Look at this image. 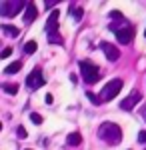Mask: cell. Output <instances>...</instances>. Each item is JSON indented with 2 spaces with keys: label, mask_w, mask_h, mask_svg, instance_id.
<instances>
[{
  "label": "cell",
  "mask_w": 146,
  "mask_h": 150,
  "mask_svg": "<svg viewBox=\"0 0 146 150\" xmlns=\"http://www.w3.org/2000/svg\"><path fill=\"white\" fill-rule=\"evenodd\" d=\"M98 138L106 144H110V146H116L122 140V130L114 122H102L100 128H98Z\"/></svg>",
  "instance_id": "1"
},
{
  "label": "cell",
  "mask_w": 146,
  "mask_h": 150,
  "mask_svg": "<svg viewBox=\"0 0 146 150\" xmlns=\"http://www.w3.org/2000/svg\"><path fill=\"white\" fill-rule=\"evenodd\" d=\"M80 74H82V80L86 82V84H94V82H98V76H100V70L96 64H92L88 60H80Z\"/></svg>",
  "instance_id": "2"
},
{
  "label": "cell",
  "mask_w": 146,
  "mask_h": 150,
  "mask_svg": "<svg viewBox=\"0 0 146 150\" xmlns=\"http://www.w3.org/2000/svg\"><path fill=\"white\" fill-rule=\"evenodd\" d=\"M110 30L116 32V40H118L120 44H130L132 38H134V28H132V24H128L126 20L122 22V26L110 24Z\"/></svg>",
  "instance_id": "3"
},
{
  "label": "cell",
  "mask_w": 146,
  "mask_h": 150,
  "mask_svg": "<svg viewBox=\"0 0 146 150\" xmlns=\"http://www.w3.org/2000/svg\"><path fill=\"white\" fill-rule=\"evenodd\" d=\"M122 78H112V80L108 82L104 88H102L100 92V102H110L112 98H116V94L122 90Z\"/></svg>",
  "instance_id": "4"
},
{
  "label": "cell",
  "mask_w": 146,
  "mask_h": 150,
  "mask_svg": "<svg viewBox=\"0 0 146 150\" xmlns=\"http://www.w3.org/2000/svg\"><path fill=\"white\" fill-rule=\"evenodd\" d=\"M24 8V2H0V16L4 18H12Z\"/></svg>",
  "instance_id": "5"
},
{
  "label": "cell",
  "mask_w": 146,
  "mask_h": 150,
  "mask_svg": "<svg viewBox=\"0 0 146 150\" xmlns=\"http://www.w3.org/2000/svg\"><path fill=\"white\" fill-rule=\"evenodd\" d=\"M44 84V78H42V68L40 66H36V68L26 76V86L30 88V90H36V88H40Z\"/></svg>",
  "instance_id": "6"
},
{
  "label": "cell",
  "mask_w": 146,
  "mask_h": 150,
  "mask_svg": "<svg viewBox=\"0 0 146 150\" xmlns=\"http://www.w3.org/2000/svg\"><path fill=\"white\" fill-rule=\"evenodd\" d=\"M140 98H142V94L138 92V90H132V92H130L122 102H120V108H122V110H132L136 104L140 102Z\"/></svg>",
  "instance_id": "7"
},
{
  "label": "cell",
  "mask_w": 146,
  "mask_h": 150,
  "mask_svg": "<svg viewBox=\"0 0 146 150\" xmlns=\"http://www.w3.org/2000/svg\"><path fill=\"white\" fill-rule=\"evenodd\" d=\"M100 48H102V52H104V56L108 58L110 62H116L120 58V50L114 44H110V42H100Z\"/></svg>",
  "instance_id": "8"
},
{
  "label": "cell",
  "mask_w": 146,
  "mask_h": 150,
  "mask_svg": "<svg viewBox=\"0 0 146 150\" xmlns=\"http://www.w3.org/2000/svg\"><path fill=\"white\" fill-rule=\"evenodd\" d=\"M58 16H60V10H52L50 12V16H48V20H46V24H44V30L48 32V34H56Z\"/></svg>",
  "instance_id": "9"
},
{
  "label": "cell",
  "mask_w": 146,
  "mask_h": 150,
  "mask_svg": "<svg viewBox=\"0 0 146 150\" xmlns=\"http://www.w3.org/2000/svg\"><path fill=\"white\" fill-rule=\"evenodd\" d=\"M36 16H38L36 4L28 2V4H26V8H24V22H26V24H32L34 20H36Z\"/></svg>",
  "instance_id": "10"
},
{
  "label": "cell",
  "mask_w": 146,
  "mask_h": 150,
  "mask_svg": "<svg viewBox=\"0 0 146 150\" xmlns=\"http://www.w3.org/2000/svg\"><path fill=\"white\" fill-rule=\"evenodd\" d=\"M66 144L68 146H80L82 144V134L80 132H70L66 136Z\"/></svg>",
  "instance_id": "11"
},
{
  "label": "cell",
  "mask_w": 146,
  "mask_h": 150,
  "mask_svg": "<svg viewBox=\"0 0 146 150\" xmlns=\"http://www.w3.org/2000/svg\"><path fill=\"white\" fill-rule=\"evenodd\" d=\"M0 30H2V32H6V36H10V38H16V36L20 34V30H18L16 26H12V24H2V26H0Z\"/></svg>",
  "instance_id": "12"
},
{
  "label": "cell",
  "mask_w": 146,
  "mask_h": 150,
  "mask_svg": "<svg viewBox=\"0 0 146 150\" xmlns=\"http://www.w3.org/2000/svg\"><path fill=\"white\" fill-rule=\"evenodd\" d=\"M20 68H22V62H20V60H16V62H12V64H8V66L4 68V74H16Z\"/></svg>",
  "instance_id": "13"
},
{
  "label": "cell",
  "mask_w": 146,
  "mask_h": 150,
  "mask_svg": "<svg viewBox=\"0 0 146 150\" xmlns=\"http://www.w3.org/2000/svg\"><path fill=\"white\" fill-rule=\"evenodd\" d=\"M36 48H38L36 40H28V42L24 44V52H26V54H34V52H36Z\"/></svg>",
  "instance_id": "14"
},
{
  "label": "cell",
  "mask_w": 146,
  "mask_h": 150,
  "mask_svg": "<svg viewBox=\"0 0 146 150\" xmlns=\"http://www.w3.org/2000/svg\"><path fill=\"white\" fill-rule=\"evenodd\" d=\"M48 42H50V44H60V46L64 44L62 36H58V32H56V34H48Z\"/></svg>",
  "instance_id": "15"
},
{
  "label": "cell",
  "mask_w": 146,
  "mask_h": 150,
  "mask_svg": "<svg viewBox=\"0 0 146 150\" xmlns=\"http://www.w3.org/2000/svg\"><path fill=\"white\" fill-rule=\"evenodd\" d=\"M2 90H4L6 94H16L18 92V84H4Z\"/></svg>",
  "instance_id": "16"
},
{
  "label": "cell",
  "mask_w": 146,
  "mask_h": 150,
  "mask_svg": "<svg viewBox=\"0 0 146 150\" xmlns=\"http://www.w3.org/2000/svg\"><path fill=\"white\" fill-rule=\"evenodd\" d=\"M82 14H84V10L82 8H72V16H74V20L78 22V20H82Z\"/></svg>",
  "instance_id": "17"
},
{
  "label": "cell",
  "mask_w": 146,
  "mask_h": 150,
  "mask_svg": "<svg viewBox=\"0 0 146 150\" xmlns=\"http://www.w3.org/2000/svg\"><path fill=\"white\" fill-rule=\"evenodd\" d=\"M16 136H18L20 140H22V138H26V136H28L26 128H24V126H18V128H16Z\"/></svg>",
  "instance_id": "18"
},
{
  "label": "cell",
  "mask_w": 146,
  "mask_h": 150,
  "mask_svg": "<svg viewBox=\"0 0 146 150\" xmlns=\"http://www.w3.org/2000/svg\"><path fill=\"white\" fill-rule=\"evenodd\" d=\"M110 18H112V22H120V20H124L122 14H120V12H116V10L110 12Z\"/></svg>",
  "instance_id": "19"
},
{
  "label": "cell",
  "mask_w": 146,
  "mask_h": 150,
  "mask_svg": "<svg viewBox=\"0 0 146 150\" xmlns=\"http://www.w3.org/2000/svg\"><path fill=\"white\" fill-rule=\"evenodd\" d=\"M30 120H32V124H42V116L36 114V112H32V114H30Z\"/></svg>",
  "instance_id": "20"
},
{
  "label": "cell",
  "mask_w": 146,
  "mask_h": 150,
  "mask_svg": "<svg viewBox=\"0 0 146 150\" xmlns=\"http://www.w3.org/2000/svg\"><path fill=\"white\" fill-rule=\"evenodd\" d=\"M86 96L90 98V102H92V104H100V96H96V94H92V92H88Z\"/></svg>",
  "instance_id": "21"
},
{
  "label": "cell",
  "mask_w": 146,
  "mask_h": 150,
  "mask_svg": "<svg viewBox=\"0 0 146 150\" xmlns=\"http://www.w3.org/2000/svg\"><path fill=\"white\" fill-rule=\"evenodd\" d=\"M138 142L146 144V130H140V132H138Z\"/></svg>",
  "instance_id": "22"
},
{
  "label": "cell",
  "mask_w": 146,
  "mask_h": 150,
  "mask_svg": "<svg viewBox=\"0 0 146 150\" xmlns=\"http://www.w3.org/2000/svg\"><path fill=\"white\" fill-rule=\"evenodd\" d=\"M12 54V48H4L2 52H0V58H8Z\"/></svg>",
  "instance_id": "23"
},
{
  "label": "cell",
  "mask_w": 146,
  "mask_h": 150,
  "mask_svg": "<svg viewBox=\"0 0 146 150\" xmlns=\"http://www.w3.org/2000/svg\"><path fill=\"white\" fill-rule=\"evenodd\" d=\"M54 102V96L52 94H46V104H52Z\"/></svg>",
  "instance_id": "24"
},
{
  "label": "cell",
  "mask_w": 146,
  "mask_h": 150,
  "mask_svg": "<svg viewBox=\"0 0 146 150\" xmlns=\"http://www.w3.org/2000/svg\"><path fill=\"white\" fill-rule=\"evenodd\" d=\"M54 6H56V2H54V0H50V2H46V8H54Z\"/></svg>",
  "instance_id": "25"
},
{
  "label": "cell",
  "mask_w": 146,
  "mask_h": 150,
  "mask_svg": "<svg viewBox=\"0 0 146 150\" xmlns=\"http://www.w3.org/2000/svg\"><path fill=\"white\" fill-rule=\"evenodd\" d=\"M0 130H2V122H0Z\"/></svg>",
  "instance_id": "26"
},
{
  "label": "cell",
  "mask_w": 146,
  "mask_h": 150,
  "mask_svg": "<svg viewBox=\"0 0 146 150\" xmlns=\"http://www.w3.org/2000/svg\"><path fill=\"white\" fill-rule=\"evenodd\" d=\"M26 150H32V148H26Z\"/></svg>",
  "instance_id": "27"
},
{
  "label": "cell",
  "mask_w": 146,
  "mask_h": 150,
  "mask_svg": "<svg viewBox=\"0 0 146 150\" xmlns=\"http://www.w3.org/2000/svg\"><path fill=\"white\" fill-rule=\"evenodd\" d=\"M144 36H146V30H144Z\"/></svg>",
  "instance_id": "28"
},
{
  "label": "cell",
  "mask_w": 146,
  "mask_h": 150,
  "mask_svg": "<svg viewBox=\"0 0 146 150\" xmlns=\"http://www.w3.org/2000/svg\"><path fill=\"white\" fill-rule=\"evenodd\" d=\"M144 120H146V114H144Z\"/></svg>",
  "instance_id": "29"
},
{
  "label": "cell",
  "mask_w": 146,
  "mask_h": 150,
  "mask_svg": "<svg viewBox=\"0 0 146 150\" xmlns=\"http://www.w3.org/2000/svg\"><path fill=\"white\" fill-rule=\"evenodd\" d=\"M144 150H146V148H144Z\"/></svg>",
  "instance_id": "30"
}]
</instances>
